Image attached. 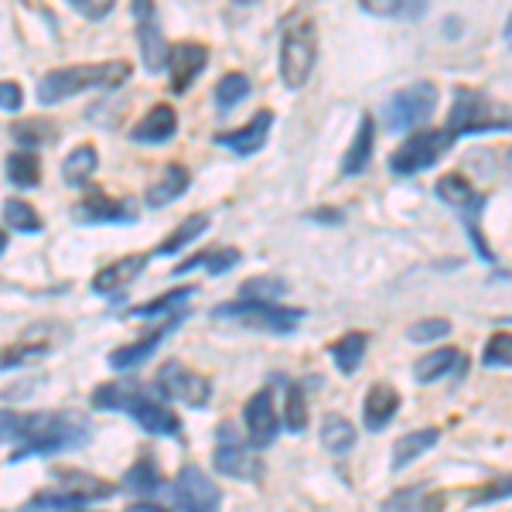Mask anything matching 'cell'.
Masks as SVG:
<instances>
[{"instance_id": "4316f807", "label": "cell", "mask_w": 512, "mask_h": 512, "mask_svg": "<svg viewBox=\"0 0 512 512\" xmlns=\"http://www.w3.org/2000/svg\"><path fill=\"white\" fill-rule=\"evenodd\" d=\"M96 164H99L96 147H93V144H79L76 151H72L69 158L62 161V178L69 181V185L82 188V181H89V178H93Z\"/></svg>"}, {"instance_id": "6da1fadb", "label": "cell", "mask_w": 512, "mask_h": 512, "mask_svg": "<svg viewBox=\"0 0 512 512\" xmlns=\"http://www.w3.org/2000/svg\"><path fill=\"white\" fill-rule=\"evenodd\" d=\"M93 434V424H89L82 414H28L21 417V431L18 441L21 448L11 454L14 461L28 458V454H52V451H69V448H82Z\"/></svg>"}, {"instance_id": "ac0fdd59", "label": "cell", "mask_w": 512, "mask_h": 512, "mask_svg": "<svg viewBox=\"0 0 512 512\" xmlns=\"http://www.w3.org/2000/svg\"><path fill=\"white\" fill-rule=\"evenodd\" d=\"M396 410H400V393L390 383H373V390L366 393V403H362V424L379 434L383 427H390Z\"/></svg>"}, {"instance_id": "d4e9b609", "label": "cell", "mask_w": 512, "mask_h": 512, "mask_svg": "<svg viewBox=\"0 0 512 512\" xmlns=\"http://www.w3.org/2000/svg\"><path fill=\"white\" fill-rule=\"evenodd\" d=\"M454 366H461V352L454 349V345H448V349L420 355V359L414 362V379L417 383H437V379L448 376Z\"/></svg>"}, {"instance_id": "74e56055", "label": "cell", "mask_w": 512, "mask_h": 512, "mask_svg": "<svg viewBox=\"0 0 512 512\" xmlns=\"http://www.w3.org/2000/svg\"><path fill=\"white\" fill-rule=\"evenodd\" d=\"M284 427L291 434H301L308 427V403H304L301 386H287V410H284Z\"/></svg>"}, {"instance_id": "8992f818", "label": "cell", "mask_w": 512, "mask_h": 512, "mask_svg": "<svg viewBox=\"0 0 512 512\" xmlns=\"http://www.w3.org/2000/svg\"><path fill=\"white\" fill-rule=\"evenodd\" d=\"M434 110H437V86L427 79H420L414 86L400 89V93H393L386 99L383 123H386V130H393V134H403V130L424 123Z\"/></svg>"}, {"instance_id": "ffe728a7", "label": "cell", "mask_w": 512, "mask_h": 512, "mask_svg": "<svg viewBox=\"0 0 512 512\" xmlns=\"http://www.w3.org/2000/svg\"><path fill=\"white\" fill-rule=\"evenodd\" d=\"M373 144H376V120L366 113V117L359 120V130H355L349 151H345V158H342V175L345 178L362 175V171L369 168V161H373Z\"/></svg>"}, {"instance_id": "2e32d148", "label": "cell", "mask_w": 512, "mask_h": 512, "mask_svg": "<svg viewBox=\"0 0 512 512\" xmlns=\"http://www.w3.org/2000/svg\"><path fill=\"white\" fill-rule=\"evenodd\" d=\"M72 216L79 222H130L134 219V205L110 198L106 192H89L82 195V202H76Z\"/></svg>"}, {"instance_id": "603a6c76", "label": "cell", "mask_w": 512, "mask_h": 512, "mask_svg": "<svg viewBox=\"0 0 512 512\" xmlns=\"http://www.w3.org/2000/svg\"><path fill=\"white\" fill-rule=\"evenodd\" d=\"M437 198L448 202L451 209H458V212H468V209H475L478 202H485V195H478L472 188V181L461 175V171H448V175L437 178Z\"/></svg>"}, {"instance_id": "5bb4252c", "label": "cell", "mask_w": 512, "mask_h": 512, "mask_svg": "<svg viewBox=\"0 0 512 512\" xmlns=\"http://www.w3.org/2000/svg\"><path fill=\"white\" fill-rule=\"evenodd\" d=\"M181 325V315H171L164 325H158V328H151L147 335H140V338H134V342H127V345H120V349H113L110 352V366L113 369H134V366H140L144 359H151L154 352H158V345L168 338L175 328Z\"/></svg>"}, {"instance_id": "484cf974", "label": "cell", "mask_w": 512, "mask_h": 512, "mask_svg": "<svg viewBox=\"0 0 512 512\" xmlns=\"http://www.w3.org/2000/svg\"><path fill=\"white\" fill-rule=\"evenodd\" d=\"M366 335L362 332H349V335H342L338 342H332V359H335V366H338V373H345V376H352L355 369L362 366V355H366Z\"/></svg>"}, {"instance_id": "83f0119b", "label": "cell", "mask_w": 512, "mask_h": 512, "mask_svg": "<svg viewBox=\"0 0 512 512\" xmlns=\"http://www.w3.org/2000/svg\"><path fill=\"white\" fill-rule=\"evenodd\" d=\"M195 287H175V291L161 294V297H151L147 304H137V308H130L127 315L130 318H154V315H175L185 301H192Z\"/></svg>"}, {"instance_id": "7402d4cb", "label": "cell", "mask_w": 512, "mask_h": 512, "mask_svg": "<svg viewBox=\"0 0 512 512\" xmlns=\"http://www.w3.org/2000/svg\"><path fill=\"white\" fill-rule=\"evenodd\" d=\"M188 181H192V175H188V168L185 164H164L161 168V175L151 181V188H147V205H168V202H175L178 195H185V188H188Z\"/></svg>"}, {"instance_id": "7c38bea8", "label": "cell", "mask_w": 512, "mask_h": 512, "mask_svg": "<svg viewBox=\"0 0 512 512\" xmlns=\"http://www.w3.org/2000/svg\"><path fill=\"white\" fill-rule=\"evenodd\" d=\"M134 21H137V41H140L144 65L151 72H161L168 65V45H164V31L158 24V7L140 0V4H134Z\"/></svg>"}, {"instance_id": "cb8c5ba5", "label": "cell", "mask_w": 512, "mask_h": 512, "mask_svg": "<svg viewBox=\"0 0 512 512\" xmlns=\"http://www.w3.org/2000/svg\"><path fill=\"white\" fill-rule=\"evenodd\" d=\"M205 229H209V216H205V212H195V216L181 219L178 226L161 239L158 250H154V253H158V256H175L181 250H188V246H192L195 239L205 233Z\"/></svg>"}, {"instance_id": "f35d334b", "label": "cell", "mask_w": 512, "mask_h": 512, "mask_svg": "<svg viewBox=\"0 0 512 512\" xmlns=\"http://www.w3.org/2000/svg\"><path fill=\"white\" fill-rule=\"evenodd\" d=\"M123 485H127L130 492H137V495H151L161 485V475H158V468H154L151 461H137V465L127 472V478H123Z\"/></svg>"}, {"instance_id": "60d3db41", "label": "cell", "mask_w": 512, "mask_h": 512, "mask_svg": "<svg viewBox=\"0 0 512 512\" xmlns=\"http://www.w3.org/2000/svg\"><path fill=\"white\" fill-rule=\"evenodd\" d=\"M502 499H512V475H502L495 482L482 485V489L472 492V506H489V502H502Z\"/></svg>"}, {"instance_id": "7bdbcfd3", "label": "cell", "mask_w": 512, "mask_h": 512, "mask_svg": "<svg viewBox=\"0 0 512 512\" xmlns=\"http://www.w3.org/2000/svg\"><path fill=\"white\" fill-rule=\"evenodd\" d=\"M21 103H24V93H21L18 82H11V79L0 82V110H4V113H18Z\"/></svg>"}, {"instance_id": "f546056e", "label": "cell", "mask_w": 512, "mask_h": 512, "mask_svg": "<svg viewBox=\"0 0 512 512\" xmlns=\"http://www.w3.org/2000/svg\"><path fill=\"white\" fill-rule=\"evenodd\" d=\"M239 263V253L236 250H205V253H198V256H188L185 263H178L175 267V277H185V274H192V270H198V267H209L212 274H222V270H229V267H236Z\"/></svg>"}, {"instance_id": "44dd1931", "label": "cell", "mask_w": 512, "mask_h": 512, "mask_svg": "<svg viewBox=\"0 0 512 512\" xmlns=\"http://www.w3.org/2000/svg\"><path fill=\"white\" fill-rule=\"evenodd\" d=\"M437 441H441V431H437V427H420V431L403 434L400 441L393 444V472H403V468H410L420 458V454L434 451Z\"/></svg>"}, {"instance_id": "5b68a950", "label": "cell", "mask_w": 512, "mask_h": 512, "mask_svg": "<svg viewBox=\"0 0 512 512\" xmlns=\"http://www.w3.org/2000/svg\"><path fill=\"white\" fill-rule=\"evenodd\" d=\"M318 59V28L311 18H297L287 24L284 38H280V79L287 89L308 86L311 72Z\"/></svg>"}, {"instance_id": "277c9868", "label": "cell", "mask_w": 512, "mask_h": 512, "mask_svg": "<svg viewBox=\"0 0 512 512\" xmlns=\"http://www.w3.org/2000/svg\"><path fill=\"white\" fill-rule=\"evenodd\" d=\"M93 407L99 410H123L127 417H134L147 434H178V417L171 414L164 403L151 400V396L130 390L123 383H103L93 393Z\"/></svg>"}, {"instance_id": "4fadbf2b", "label": "cell", "mask_w": 512, "mask_h": 512, "mask_svg": "<svg viewBox=\"0 0 512 512\" xmlns=\"http://www.w3.org/2000/svg\"><path fill=\"white\" fill-rule=\"evenodd\" d=\"M205 62H209V48L198 41H178L168 48V72H171V89L185 93L192 82L202 76Z\"/></svg>"}, {"instance_id": "d6986e66", "label": "cell", "mask_w": 512, "mask_h": 512, "mask_svg": "<svg viewBox=\"0 0 512 512\" xmlns=\"http://www.w3.org/2000/svg\"><path fill=\"white\" fill-rule=\"evenodd\" d=\"M144 267H147V256H137V253L120 256V260H113L110 267L99 270V274L93 277V287L99 294H117L127 284H134Z\"/></svg>"}, {"instance_id": "bcb514c9", "label": "cell", "mask_w": 512, "mask_h": 512, "mask_svg": "<svg viewBox=\"0 0 512 512\" xmlns=\"http://www.w3.org/2000/svg\"><path fill=\"white\" fill-rule=\"evenodd\" d=\"M506 41H509V48H512V14H509V21H506Z\"/></svg>"}, {"instance_id": "d6a6232c", "label": "cell", "mask_w": 512, "mask_h": 512, "mask_svg": "<svg viewBox=\"0 0 512 512\" xmlns=\"http://www.w3.org/2000/svg\"><path fill=\"white\" fill-rule=\"evenodd\" d=\"M239 294L256 304H277V297L287 294V284L280 277H250V280H243Z\"/></svg>"}, {"instance_id": "7dc6e473", "label": "cell", "mask_w": 512, "mask_h": 512, "mask_svg": "<svg viewBox=\"0 0 512 512\" xmlns=\"http://www.w3.org/2000/svg\"><path fill=\"white\" fill-rule=\"evenodd\" d=\"M4 250H7V233L0 229V256H4Z\"/></svg>"}, {"instance_id": "9c48e42d", "label": "cell", "mask_w": 512, "mask_h": 512, "mask_svg": "<svg viewBox=\"0 0 512 512\" xmlns=\"http://www.w3.org/2000/svg\"><path fill=\"white\" fill-rule=\"evenodd\" d=\"M158 390L175 396V400L188 403V407H205L212 396V386L209 379L202 373H195V369L181 366V362H168V366L158 373Z\"/></svg>"}, {"instance_id": "f1b7e54d", "label": "cell", "mask_w": 512, "mask_h": 512, "mask_svg": "<svg viewBox=\"0 0 512 512\" xmlns=\"http://www.w3.org/2000/svg\"><path fill=\"white\" fill-rule=\"evenodd\" d=\"M321 444H325V451L332 454H345L355 444V427L349 417L342 414H328L325 424H321Z\"/></svg>"}, {"instance_id": "b9f144b4", "label": "cell", "mask_w": 512, "mask_h": 512, "mask_svg": "<svg viewBox=\"0 0 512 512\" xmlns=\"http://www.w3.org/2000/svg\"><path fill=\"white\" fill-rule=\"evenodd\" d=\"M14 137L21 140L24 147L28 144H45L48 137H52V127H48V123H18V127H14Z\"/></svg>"}, {"instance_id": "d590c367", "label": "cell", "mask_w": 512, "mask_h": 512, "mask_svg": "<svg viewBox=\"0 0 512 512\" xmlns=\"http://www.w3.org/2000/svg\"><path fill=\"white\" fill-rule=\"evenodd\" d=\"M362 11L369 14H379V18H420V14L427 11V4H403V0H386V4H379V0H362Z\"/></svg>"}, {"instance_id": "e575fe53", "label": "cell", "mask_w": 512, "mask_h": 512, "mask_svg": "<svg viewBox=\"0 0 512 512\" xmlns=\"http://www.w3.org/2000/svg\"><path fill=\"white\" fill-rule=\"evenodd\" d=\"M48 352V342H14V345H4L0 349V369H14V366H21V362H31V359H38V355H45Z\"/></svg>"}, {"instance_id": "8d00e7d4", "label": "cell", "mask_w": 512, "mask_h": 512, "mask_svg": "<svg viewBox=\"0 0 512 512\" xmlns=\"http://www.w3.org/2000/svg\"><path fill=\"white\" fill-rule=\"evenodd\" d=\"M482 362L495 369H512V332H495L482 349Z\"/></svg>"}, {"instance_id": "c3c4849f", "label": "cell", "mask_w": 512, "mask_h": 512, "mask_svg": "<svg viewBox=\"0 0 512 512\" xmlns=\"http://www.w3.org/2000/svg\"><path fill=\"white\" fill-rule=\"evenodd\" d=\"M509 168H512V147H509Z\"/></svg>"}, {"instance_id": "f6af8a7d", "label": "cell", "mask_w": 512, "mask_h": 512, "mask_svg": "<svg viewBox=\"0 0 512 512\" xmlns=\"http://www.w3.org/2000/svg\"><path fill=\"white\" fill-rule=\"evenodd\" d=\"M18 431H21V417L18 414H7V410H0V444L18 441Z\"/></svg>"}, {"instance_id": "3957f363", "label": "cell", "mask_w": 512, "mask_h": 512, "mask_svg": "<svg viewBox=\"0 0 512 512\" xmlns=\"http://www.w3.org/2000/svg\"><path fill=\"white\" fill-rule=\"evenodd\" d=\"M512 130V113L506 106H499L495 99L485 93H478L472 86H461L454 93V106L448 113V127H444V137L458 140V137H472V134H506Z\"/></svg>"}, {"instance_id": "836d02e7", "label": "cell", "mask_w": 512, "mask_h": 512, "mask_svg": "<svg viewBox=\"0 0 512 512\" xmlns=\"http://www.w3.org/2000/svg\"><path fill=\"white\" fill-rule=\"evenodd\" d=\"M250 96V79L243 76V72H226V76L219 79L216 86V103L219 110H233L239 99Z\"/></svg>"}, {"instance_id": "e0dca14e", "label": "cell", "mask_w": 512, "mask_h": 512, "mask_svg": "<svg viewBox=\"0 0 512 512\" xmlns=\"http://www.w3.org/2000/svg\"><path fill=\"white\" fill-rule=\"evenodd\" d=\"M175 130H178V113L171 110L168 103H154L151 110L137 120L130 137H134L137 144H164V140L175 137Z\"/></svg>"}, {"instance_id": "7a4b0ae2", "label": "cell", "mask_w": 512, "mask_h": 512, "mask_svg": "<svg viewBox=\"0 0 512 512\" xmlns=\"http://www.w3.org/2000/svg\"><path fill=\"white\" fill-rule=\"evenodd\" d=\"M130 76V65L113 59L99 65H62V69L45 72L38 82V103L59 106L65 99L89 93V89H117Z\"/></svg>"}, {"instance_id": "ba28073f", "label": "cell", "mask_w": 512, "mask_h": 512, "mask_svg": "<svg viewBox=\"0 0 512 512\" xmlns=\"http://www.w3.org/2000/svg\"><path fill=\"white\" fill-rule=\"evenodd\" d=\"M448 147H451V140L444 137V130H424V134H414L390 154L393 175L407 178V175H420V171L434 168V164L448 154Z\"/></svg>"}, {"instance_id": "52a82bcc", "label": "cell", "mask_w": 512, "mask_h": 512, "mask_svg": "<svg viewBox=\"0 0 512 512\" xmlns=\"http://www.w3.org/2000/svg\"><path fill=\"white\" fill-rule=\"evenodd\" d=\"M216 318H236L243 325L256 328V332H270V335H291L301 325L304 311L301 308H284V304H256V301H233V304H219L212 311Z\"/></svg>"}, {"instance_id": "30bf717a", "label": "cell", "mask_w": 512, "mask_h": 512, "mask_svg": "<svg viewBox=\"0 0 512 512\" xmlns=\"http://www.w3.org/2000/svg\"><path fill=\"white\" fill-rule=\"evenodd\" d=\"M212 461H216V468L222 475L229 478H256V468H260V461L253 458L250 448H246L243 441H239V434L233 431L229 424L219 427L216 434V451H212Z\"/></svg>"}, {"instance_id": "ab89813d", "label": "cell", "mask_w": 512, "mask_h": 512, "mask_svg": "<svg viewBox=\"0 0 512 512\" xmlns=\"http://www.w3.org/2000/svg\"><path fill=\"white\" fill-rule=\"evenodd\" d=\"M448 335H451L448 318H424V321H414V325L407 328L410 342H437V338H448Z\"/></svg>"}, {"instance_id": "4dcf8cb0", "label": "cell", "mask_w": 512, "mask_h": 512, "mask_svg": "<svg viewBox=\"0 0 512 512\" xmlns=\"http://www.w3.org/2000/svg\"><path fill=\"white\" fill-rule=\"evenodd\" d=\"M7 178L14 181L18 188H31L41 181V164L31 151H14L11 158H7Z\"/></svg>"}, {"instance_id": "9a60e30c", "label": "cell", "mask_w": 512, "mask_h": 512, "mask_svg": "<svg viewBox=\"0 0 512 512\" xmlns=\"http://www.w3.org/2000/svg\"><path fill=\"white\" fill-rule=\"evenodd\" d=\"M270 130H274V110H256L250 123H243L239 130H229V134H219L216 144L233 154H256L267 144Z\"/></svg>"}, {"instance_id": "8fae6325", "label": "cell", "mask_w": 512, "mask_h": 512, "mask_svg": "<svg viewBox=\"0 0 512 512\" xmlns=\"http://www.w3.org/2000/svg\"><path fill=\"white\" fill-rule=\"evenodd\" d=\"M243 420H246V434H250V441L256 448L274 444V437L280 431V417H277V403H274V390H270V386L256 390L250 400H246Z\"/></svg>"}, {"instance_id": "1f68e13d", "label": "cell", "mask_w": 512, "mask_h": 512, "mask_svg": "<svg viewBox=\"0 0 512 512\" xmlns=\"http://www.w3.org/2000/svg\"><path fill=\"white\" fill-rule=\"evenodd\" d=\"M4 222L18 233H41V216L35 205H28L24 198H7L4 202Z\"/></svg>"}, {"instance_id": "ee69618b", "label": "cell", "mask_w": 512, "mask_h": 512, "mask_svg": "<svg viewBox=\"0 0 512 512\" xmlns=\"http://www.w3.org/2000/svg\"><path fill=\"white\" fill-rule=\"evenodd\" d=\"M69 4H72V11H79L82 18H93V21L106 18V14L113 11L110 0H69Z\"/></svg>"}]
</instances>
